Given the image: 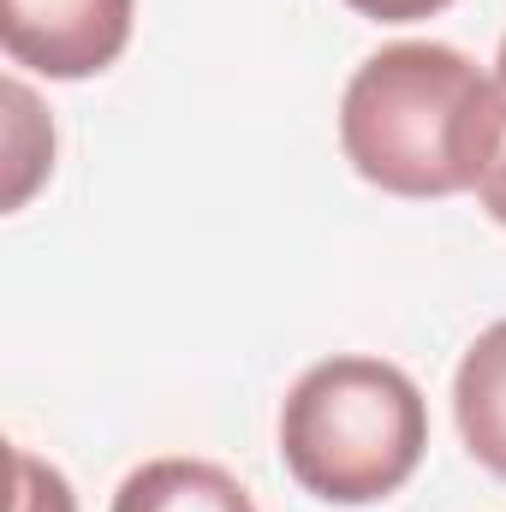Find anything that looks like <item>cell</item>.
I'll use <instances>...</instances> for the list:
<instances>
[{"instance_id":"cell-6","label":"cell","mask_w":506,"mask_h":512,"mask_svg":"<svg viewBox=\"0 0 506 512\" xmlns=\"http://www.w3.org/2000/svg\"><path fill=\"white\" fill-rule=\"evenodd\" d=\"M12 483H18V501L12 512H78V495H72V483L54 471V465H42L36 453H12Z\"/></svg>"},{"instance_id":"cell-2","label":"cell","mask_w":506,"mask_h":512,"mask_svg":"<svg viewBox=\"0 0 506 512\" xmlns=\"http://www.w3.org/2000/svg\"><path fill=\"white\" fill-rule=\"evenodd\" d=\"M429 453V405L387 358H322L280 405V465L322 507H376Z\"/></svg>"},{"instance_id":"cell-1","label":"cell","mask_w":506,"mask_h":512,"mask_svg":"<svg viewBox=\"0 0 506 512\" xmlns=\"http://www.w3.org/2000/svg\"><path fill=\"white\" fill-rule=\"evenodd\" d=\"M340 149L387 197L477 191L495 155V90L447 42H387L340 96Z\"/></svg>"},{"instance_id":"cell-4","label":"cell","mask_w":506,"mask_h":512,"mask_svg":"<svg viewBox=\"0 0 506 512\" xmlns=\"http://www.w3.org/2000/svg\"><path fill=\"white\" fill-rule=\"evenodd\" d=\"M453 423L465 453L506 483V316L471 340L453 376Z\"/></svg>"},{"instance_id":"cell-3","label":"cell","mask_w":506,"mask_h":512,"mask_svg":"<svg viewBox=\"0 0 506 512\" xmlns=\"http://www.w3.org/2000/svg\"><path fill=\"white\" fill-rule=\"evenodd\" d=\"M137 0H0L6 60L54 84L102 78L131 42Z\"/></svg>"},{"instance_id":"cell-8","label":"cell","mask_w":506,"mask_h":512,"mask_svg":"<svg viewBox=\"0 0 506 512\" xmlns=\"http://www.w3.org/2000/svg\"><path fill=\"white\" fill-rule=\"evenodd\" d=\"M358 18H376V24H417V18H435L447 12L453 0H346Z\"/></svg>"},{"instance_id":"cell-5","label":"cell","mask_w":506,"mask_h":512,"mask_svg":"<svg viewBox=\"0 0 506 512\" xmlns=\"http://www.w3.org/2000/svg\"><path fill=\"white\" fill-rule=\"evenodd\" d=\"M114 512H256V501L209 459H149L120 483Z\"/></svg>"},{"instance_id":"cell-7","label":"cell","mask_w":506,"mask_h":512,"mask_svg":"<svg viewBox=\"0 0 506 512\" xmlns=\"http://www.w3.org/2000/svg\"><path fill=\"white\" fill-rule=\"evenodd\" d=\"M489 90H495V155L477 179V203L489 209V221L506 227V36H501V54H495V72H489Z\"/></svg>"}]
</instances>
